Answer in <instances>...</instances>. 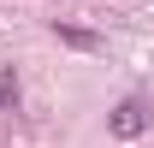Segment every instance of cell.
I'll return each mask as SVG.
<instances>
[{
    "mask_svg": "<svg viewBox=\"0 0 154 148\" xmlns=\"http://www.w3.org/2000/svg\"><path fill=\"white\" fill-rule=\"evenodd\" d=\"M142 130H148V101H142V95H125L119 113H113V136L119 142H136Z\"/></svg>",
    "mask_w": 154,
    "mask_h": 148,
    "instance_id": "cell-1",
    "label": "cell"
},
{
    "mask_svg": "<svg viewBox=\"0 0 154 148\" xmlns=\"http://www.w3.org/2000/svg\"><path fill=\"white\" fill-rule=\"evenodd\" d=\"M59 42H71V48H89V54L101 48V36H95V30H77V24H59Z\"/></svg>",
    "mask_w": 154,
    "mask_h": 148,
    "instance_id": "cell-2",
    "label": "cell"
},
{
    "mask_svg": "<svg viewBox=\"0 0 154 148\" xmlns=\"http://www.w3.org/2000/svg\"><path fill=\"white\" fill-rule=\"evenodd\" d=\"M18 107V77H12V65H0V113Z\"/></svg>",
    "mask_w": 154,
    "mask_h": 148,
    "instance_id": "cell-3",
    "label": "cell"
}]
</instances>
